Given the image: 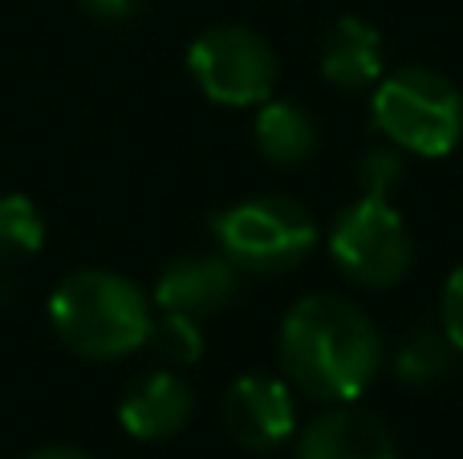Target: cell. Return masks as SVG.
<instances>
[{
	"label": "cell",
	"instance_id": "6da1fadb",
	"mask_svg": "<svg viewBox=\"0 0 463 459\" xmlns=\"http://www.w3.org/2000/svg\"><path fill=\"white\" fill-rule=\"evenodd\" d=\"M277 354L293 390L317 403H358L383 370V338L354 301L309 293L280 322Z\"/></svg>",
	"mask_w": 463,
	"mask_h": 459
},
{
	"label": "cell",
	"instance_id": "52a82bcc",
	"mask_svg": "<svg viewBox=\"0 0 463 459\" xmlns=\"http://www.w3.org/2000/svg\"><path fill=\"white\" fill-rule=\"evenodd\" d=\"M224 427L248 452H277L297 436L293 387L272 374H244L224 390Z\"/></svg>",
	"mask_w": 463,
	"mask_h": 459
},
{
	"label": "cell",
	"instance_id": "d6986e66",
	"mask_svg": "<svg viewBox=\"0 0 463 459\" xmlns=\"http://www.w3.org/2000/svg\"><path fill=\"white\" fill-rule=\"evenodd\" d=\"M29 459H90V455L78 452V447H41V452H33Z\"/></svg>",
	"mask_w": 463,
	"mask_h": 459
},
{
	"label": "cell",
	"instance_id": "ac0fdd59",
	"mask_svg": "<svg viewBox=\"0 0 463 459\" xmlns=\"http://www.w3.org/2000/svg\"><path fill=\"white\" fill-rule=\"evenodd\" d=\"M81 5H86V13L98 16V21L118 24V21H130V16L143 13L146 0H81Z\"/></svg>",
	"mask_w": 463,
	"mask_h": 459
},
{
	"label": "cell",
	"instance_id": "9a60e30c",
	"mask_svg": "<svg viewBox=\"0 0 463 459\" xmlns=\"http://www.w3.org/2000/svg\"><path fill=\"white\" fill-rule=\"evenodd\" d=\"M146 346L159 354V362L167 366H195L203 358V330L200 317L187 314H163L159 322H151Z\"/></svg>",
	"mask_w": 463,
	"mask_h": 459
},
{
	"label": "cell",
	"instance_id": "8992f818",
	"mask_svg": "<svg viewBox=\"0 0 463 459\" xmlns=\"http://www.w3.org/2000/svg\"><path fill=\"white\" fill-rule=\"evenodd\" d=\"M195 86L220 106H260L277 86V53L260 33L244 24H212L187 49Z\"/></svg>",
	"mask_w": 463,
	"mask_h": 459
},
{
	"label": "cell",
	"instance_id": "ba28073f",
	"mask_svg": "<svg viewBox=\"0 0 463 459\" xmlns=\"http://www.w3.org/2000/svg\"><path fill=\"white\" fill-rule=\"evenodd\" d=\"M297 459H402L391 427L354 403H334L305 423Z\"/></svg>",
	"mask_w": 463,
	"mask_h": 459
},
{
	"label": "cell",
	"instance_id": "2e32d148",
	"mask_svg": "<svg viewBox=\"0 0 463 459\" xmlns=\"http://www.w3.org/2000/svg\"><path fill=\"white\" fill-rule=\"evenodd\" d=\"M407 175V163H402L399 146H370L366 155L358 159V183L362 195H374V200H391L394 187L402 183Z\"/></svg>",
	"mask_w": 463,
	"mask_h": 459
},
{
	"label": "cell",
	"instance_id": "4fadbf2b",
	"mask_svg": "<svg viewBox=\"0 0 463 459\" xmlns=\"http://www.w3.org/2000/svg\"><path fill=\"white\" fill-rule=\"evenodd\" d=\"M456 358L459 350L451 346V338L443 333V325H431V322H419L402 333L399 350H394L391 366H394V379L402 387H435L443 382L451 370H456Z\"/></svg>",
	"mask_w": 463,
	"mask_h": 459
},
{
	"label": "cell",
	"instance_id": "9c48e42d",
	"mask_svg": "<svg viewBox=\"0 0 463 459\" xmlns=\"http://www.w3.org/2000/svg\"><path fill=\"white\" fill-rule=\"evenodd\" d=\"M240 297V268L224 252L216 257H179L155 281V305L163 314L208 317Z\"/></svg>",
	"mask_w": 463,
	"mask_h": 459
},
{
	"label": "cell",
	"instance_id": "5bb4252c",
	"mask_svg": "<svg viewBox=\"0 0 463 459\" xmlns=\"http://www.w3.org/2000/svg\"><path fill=\"white\" fill-rule=\"evenodd\" d=\"M45 244V220L24 195H0V265H24Z\"/></svg>",
	"mask_w": 463,
	"mask_h": 459
},
{
	"label": "cell",
	"instance_id": "8fae6325",
	"mask_svg": "<svg viewBox=\"0 0 463 459\" xmlns=\"http://www.w3.org/2000/svg\"><path fill=\"white\" fill-rule=\"evenodd\" d=\"M386 70L383 33L362 16H337L321 41V78L337 89H366L378 86Z\"/></svg>",
	"mask_w": 463,
	"mask_h": 459
},
{
	"label": "cell",
	"instance_id": "5b68a950",
	"mask_svg": "<svg viewBox=\"0 0 463 459\" xmlns=\"http://www.w3.org/2000/svg\"><path fill=\"white\" fill-rule=\"evenodd\" d=\"M329 257L362 289H391L415 265V240L391 200L358 195L329 224Z\"/></svg>",
	"mask_w": 463,
	"mask_h": 459
},
{
	"label": "cell",
	"instance_id": "e0dca14e",
	"mask_svg": "<svg viewBox=\"0 0 463 459\" xmlns=\"http://www.w3.org/2000/svg\"><path fill=\"white\" fill-rule=\"evenodd\" d=\"M439 325L451 338V346L463 354V265L448 276L443 285V301H439Z\"/></svg>",
	"mask_w": 463,
	"mask_h": 459
},
{
	"label": "cell",
	"instance_id": "30bf717a",
	"mask_svg": "<svg viewBox=\"0 0 463 459\" xmlns=\"http://www.w3.org/2000/svg\"><path fill=\"white\" fill-rule=\"evenodd\" d=\"M192 411H195L192 387L175 370H151L127 387V395L118 403V423L127 436L155 444V439L179 436L187 427V419H192Z\"/></svg>",
	"mask_w": 463,
	"mask_h": 459
},
{
	"label": "cell",
	"instance_id": "7c38bea8",
	"mask_svg": "<svg viewBox=\"0 0 463 459\" xmlns=\"http://www.w3.org/2000/svg\"><path fill=\"white\" fill-rule=\"evenodd\" d=\"M256 151L277 167H297L317 151V122L288 98H269L256 110Z\"/></svg>",
	"mask_w": 463,
	"mask_h": 459
},
{
	"label": "cell",
	"instance_id": "7a4b0ae2",
	"mask_svg": "<svg viewBox=\"0 0 463 459\" xmlns=\"http://www.w3.org/2000/svg\"><path fill=\"white\" fill-rule=\"evenodd\" d=\"M49 322L61 346H70L81 358L106 362V358L143 350L155 314L135 281L106 273V268H81L53 289Z\"/></svg>",
	"mask_w": 463,
	"mask_h": 459
},
{
	"label": "cell",
	"instance_id": "3957f363",
	"mask_svg": "<svg viewBox=\"0 0 463 459\" xmlns=\"http://www.w3.org/2000/svg\"><path fill=\"white\" fill-rule=\"evenodd\" d=\"M370 114L394 146L423 159H443L463 138V94L427 65H402L378 78Z\"/></svg>",
	"mask_w": 463,
	"mask_h": 459
},
{
	"label": "cell",
	"instance_id": "277c9868",
	"mask_svg": "<svg viewBox=\"0 0 463 459\" xmlns=\"http://www.w3.org/2000/svg\"><path fill=\"white\" fill-rule=\"evenodd\" d=\"M220 252L240 273H288L317 248V224L285 195L232 203L212 220Z\"/></svg>",
	"mask_w": 463,
	"mask_h": 459
}]
</instances>
